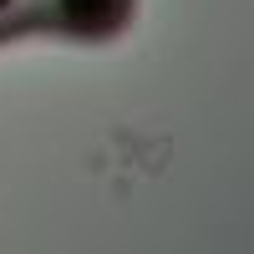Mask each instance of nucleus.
Returning a JSON list of instances; mask_svg holds the SVG:
<instances>
[{
    "label": "nucleus",
    "instance_id": "2",
    "mask_svg": "<svg viewBox=\"0 0 254 254\" xmlns=\"http://www.w3.org/2000/svg\"><path fill=\"white\" fill-rule=\"evenodd\" d=\"M31 10H36V0H0V41H10L20 31H36Z\"/></svg>",
    "mask_w": 254,
    "mask_h": 254
},
{
    "label": "nucleus",
    "instance_id": "1",
    "mask_svg": "<svg viewBox=\"0 0 254 254\" xmlns=\"http://www.w3.org/2000/svg\"><path fill=\"white\" fill-rule=\"evenodd\" d=\"M137 0H36V31L71 41H112L127 31Z\"/></svg>",
    "mask_w": 254,
    "mask_h": 254
}]
</instances>
